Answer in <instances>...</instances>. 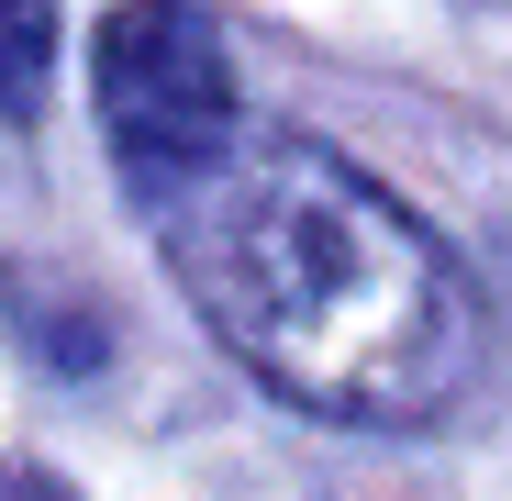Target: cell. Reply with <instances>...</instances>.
I'll use <instances>...</instances> for the list:
<instances>
[{
    "label": "cell",
    "instance_id": "obj_1",
    "mask_svg": "<svg viewBox=\"0 0 512 501\" xmlns=\"http://www.w3.org/2000/svg\"><path fill=\"white\" fill-rule=\"evenodd\" d=\"M167 268L256 379L334 424H423L479 357L446 245L312 134H234L167 201Z\"/></svg>",
    "mask_w": 512,
    "mask_h": 501
},
{
    "label": "cell",
    "instance_id": "obj_2",
    "mask_svg": "<svg viewBox=\"0 0 512 501\" xmlns=\"http://www.w3.org/2000/svg\"><path fill=\"white\" fill-rule=\"evenodd\" d=\"M90 67H101L112 156L145 201H179L234 145V67H223V34L201 12H112Z\"/></svg>",
    "mask_w": 512,
    "mask_h": 501
},
{
    "label": "cell",
    "instance_id": "obj_3",
    "mask_svg": "<svg viewBox=\"0 0 512 501\" xmlns=\"http://www.w3.org/2000/svg\"><path fill=\"white\" fill-rule=\"evenodd\" d=\"M56 67V12H0V112H34Z\"/></svg>",
    "mask_w": 512,
    "mask_h": 501
},
{
    "label": "cell",
    "instance_id": "obj_4",
    "mask_svg": "<svg viewBox=\"0 0 512 501\" xmlns=\"http://www.w3.org/2000/svg\"><path fill=\"white\" fill-rule=\"evenodd\" d=\"M0 501H67V490H56L45 468H0Z\"/></svg>",
    "mask_w": 512,
    "mask_h": 501
}]
</instances>
